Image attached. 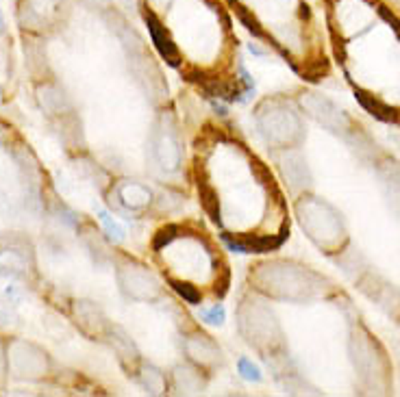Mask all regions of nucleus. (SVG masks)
<instances>
[{"instance_id": "f257e3e1", "label": "nucleus", "mask_w": 400, "mask_h": 397, "mask_svg": "<svg viewBox=\"0 0 400 397\" xmlns=\"http://www.w3.org/2000/svg\"><path fill=\"white\" fill-rule=\"evenodd\" d=\"M257 124L263 132V137L272 144H279V146L289 144L300 135L298 117L289 109H285L277 102H272V105L265 102L263 107H259Z\"/></svg>"}, {"instance_id": "f8f14e48", "label": "nucleus", "mask_w": 400, "mask_h": 397, "mask_svg": "<svg viewBox=\"0 0 400 397\" xmlns=\"http://www.w3.org/2000/svg\"><path fill=\"white\" fill-rule=\"evenodd\" d=\"M174 386L179 393H185V395H196L205 388V380L200 376L198 369L194 367H176L174 369Z\"/></svg>"}, {"instance_id": "2eb2a0df", "label": "nucleus", "mask_w": 400, "mask_h": 397, "mask_svg": "<svg viewBox=\"0 0 400 397\" xmlns=\"http://www.w3.org/2000/svg\"><path fill=\"white\" fill-rule=\"evenodd\" d=\"M357 100L361 102L364 109H368L374 117H379V120H383V122H396V120H398V115H396V111H394L391 107H387L385 102H381L379 98H374V96L361 92V90L357 92Z\"/></svg>"}, {"instance_id": "4468645a", "label": "nucleus", "mask_w": 400, "mask_h": 397, "mask_svg": "<svg viewBox=\"0 0 400 397\" xmlns=\"http://www.w3.org/2000/svg\"><path fill=\"white\" fill-rule=\"evenodd\" d=\"M120 200L126 208H144L150 204L153 194L140 183H126L120 187Z\"/></svg>"}, {"instance_id": "0eeeda50", "label": "nucleus", "mask_w": 400, "mask_h": 397, "mask_svg": "<svg viewBox=\"0 0 400 397\" xmlns=\"http://www.w3.org/2000/svg\"><path fill=\"white\" fill-rule=\"evenodd\" d=\"M185 351H188V356L194 363H198L200 367H211V365H215L220 361V349L207 337H198L196 334V337L188 339Z\"/></svg>"}, {"instance_id": "f03ea898", "label": "nucleus", "mask_w": 400, "mask_h": 397, "mask_svg": "<svg viewBox=\"0 0 400 397\" xmlns=\"http://www.w3.org/2000/svg\"><path fill=\"white\" fill-rule=\"evenodd\" d=\"M257 282L268 293L283 295V297H298L296 289H302V274L296 272L294 268H287V265H265L257 274Z\"/></svg>"}, {"instance_id": "6ab92c4d", "label": "nucleus", "mask_w": 400, "mask_h": 397, "mask_svg": "<svg viewBox=\"0 0 400 397\" xmlns=\"http://www.w3.org/2000/svg\"><path fill=\"white\" fill-rule=\"evenodd\" d=\"M98 217H101V222H103V226H105V231H107V237L113 239L116 243H120V241L124 239V231H122V226L116 222V219H111L105 211H98Z\"/></svg>"}, {"instance_id": "ddd939ff", "label": "nucleus", "mask_w": 400, "mask_h": 397, "mask_svg": "<svg viewBox=\"0 0 400 397\" xmlns=\"http://www.w3.org/2000/svg\"><path fill=\"white\" fill-rule=\"evenodd\" d=\"M109 343L118 351V356L122 363H135L138 361V347L130 341V337L122 328H111L109 330Z\"/></svg>"}, {"instance_id": "bb28decb", "label": "nucleus", "mask_w": 400, "mask_h": 397, "mask_svg": "<svg viewBox=\"0 0 400 397\" xmlns=\"http://www.w3.org/2000/svg\"><path fill=\"white\" fill-rule=\"evenodd\" d=\"M5 31V18H3V14H0V33Z\"/></svg>"}, {"instance_id": "423d86ee", "label": "nucleus", "mask_w": 400, "mask_h": 397, "mask_svg": "<svg viewBox=\"0 0 400 397\" xmlns=\"http://www.w3.org/2000/svg\"><path fill=\"white\" fill-rule=\"evenodd\" d=\"M300 105L311 117H314L316 122H320L322 126H327L329 130H333V132L348 130V117L333 102H329V100H324L316 94H304L300 98Z\"/></svg>"}, {"instance_id": "dca6fc26", "label": "nucleus", "mask_w": 400, "mask_h": 397, "mask_svg": "<svg viewBox=\"0 0 400 397\" xmlns=\"http://www.w3.org/2000/svg\"><path fill=\"white\" fill-rule=\"evenodd\" d=\"M140 382H142L144 388H146L148 393H153V395L165 393V378H163V374H161L157 367H153V365H144V367L140 369Z\"/></svg>"}, {"instance_id": "9d476101", "label": "nucleus", "mask_w": 400, "mask_h": 397, "mask_svg": "<svg viewBox=\"0 0 400 397\" xmlns=\"http://www.w3.org/2000/svg\"><path fill=\"white\" fill-rule=\"evenodd\" d=\"M146 24H148V31H150V37H153V43L157 46V51L170 61V63H176V46L172 43L170 35L165 33V28L161 26V22L153 16V14H146Z\"/></svg>"}, {"instance_id": "393cba45", "label": "nucleus", "mask_w": 400, "mask_h": 397, "mask_svg": "<svg viewBox=\"0 0 400 397\" xmlns=\"http://www.w3.org/2000/svg\"><path fill=\"white\" fill-rule=\"evenodd\" d=\"M31 3H33V11L37 14V11H43V9H48L53 3H55V0H31Z\"/></svg>"}, {"instance_id": "7ed1b4c3", "label": "nucleus", "mask_w": 400, "mask_h": 397, "mask_svg": "<svg viewBox=\"0 0 400 397\" xmlns=\"http://www.w3.org/2000/svg\"><path fill=\"white\" fill-rule=\"evenodd\" d=\"M242 330L246 332L248 341H252L257 345L270 343L279 334L272 313L257 304H248L242 311Z\"/></svg>"}, {"instance_id": "b1692460", "label": "nucleus", "mask_w": 400, "mask_h": 397, "mask_svg": "<svg viewBox=\"0 0 400 397\" xmlns=\"http://www.w3.org/2000/svg\"><path fill=\"white\" fill-rule=\"evenodd\" d=\"M200 200H202L205 208H207L211 215H217V200H215V196H213L211 189L202 187V191H200Z\"/></svg>"}, {"instance_id": "20e7f679", "label": "nucleus", "mask_w": 400, "mask_h": 397, "mask_svg": "<svg viewBox=\"0 0 400 397\" xmlns=\"http://www.w3.org/2000/svg\"><path fill=\"white\" fill-rule=\"evenodd\" d=\"M11 369L16 371V376H29V378H37L43 371L48 369V359L41 349H37L31 343H22L16 341L9 347V356H7Z\"/></svg>"}, {"instance_id": "4be33fe9", "label": "nucleus", "mask_w": 400, "mask_h": 397, "mask_svg": "<svg viewBox=\"0 0 400 397\" xmlns=\"http://www.w3.org/2000/svg\"><path fill=\"white\" fill-rule=\"evenodd\" d=\"M235 9H237V14H240V18H242V22L246 24V28H248L250 33H255L257 37H263V31L259 28V22H257L255 18H250V14H248V11H246L244 7H240V5H237Z\"/></svg>"}, {"instance_id": "9b49d317", "label": "nucleus", "mask_w": 400, "mask_h": 397, "mask_svg": "<svg viewBox=\"0 0 400 397\" xmlns=\"http://www.w3.org/2000/svg\"><path fill=\"white\" fill-rule=\"evenodd\" d=\"M74 315H76L78 324L83 326V330H87V332H101L105 328L103 311L92 302H76Z\"/></svg>"}, {"instance_id": "aec40b11", "label": "nucleus", "mask_w": 400, "mask_h": 397, "mask_svg": "<svg viewBox=\"0 0 400 397\" xmlns=\"http://www.w3.org/2000/svg\"><path fill=\"white\" fill-rule=\"evenodd\" d=\"M240 374H242L246 380H250V382H259V380H261V371H259V367L252 365L248 359H242V361H240Z\"/></svg>"}, {"instance_id": "f3484780", "label": "nucleus", "mask_w": 400, "mask_h": 397, "mask_svg": "<svg viewBox=\"0 0 400 397\" xmlns=\"http://www.w3.org/2000/svg\"><path fill=\"white\" fill-rule=\"evenodd\" d=\"M39 102H41V107L46 109L48 113H61L66 109L63 94L57 90V87H53V85L41 87V90H39Z\"/></svg>"}, {"instance_id": "1a4fd4ad", "label": "nucleus", "mask_w": 400, "mask_h": 397, "mask_svg": "<svg viewBox=\"0 0 400 397\" xmlns=\"http://www.w3.org/2000/svg\"><path fill=\"white\" fill-rule=\"evenodd\" d=\"M281 171H283V176L285 179L294 185V187H304V185H309V169H307V165H304V161H302V157L298 154V152H283V157H281Z\"/></svg>"}, {"instance_id": "39448f33", "label": "nucleus", "mask_w": 400, "mask_h": 397, "mask_svg": "<svg viewBox=\"0 0 400 397\" xmlns=\"http://www.w3.org/2000/svg\"><path fill=\"white\" fill-rule=\"evenodd\" d=\"M118 278L124 293L135 300H153L159 293V282L155 280V276L140 265H124Z\"/></svg>"}, {"instance_id": "5701e85b", "label": "nucleus", "mask_w": 400, "mask_h": 397, "mask_svg": "<svg viewBox=\"0 0 400 397\" xmlns=\"http://www.w3.org/2000/svg\"><path fill=\"white\" fill-rule=\"evenodd\" d=\"M174 285V289H176V293L179 295H183L188 302H192V304H196L198 300H200V295H198V291L196 289H192L190 285H183V282H172Z\"/></svg>"}, {"instance_id": "a211bd4d", "label": "nucleus", "mask_w": 400, "mask_h": 397, "mask_svg": "<svg viewBox=\"0 0 400 397\" xmlns=\"http://www.w3.org/2000/svg\"><path fill=\"white\" fill-rule=\"evenodd\" d=\"M26 270V258L18 250H0V272H11V274H22Z\"/></svg>"}, {"instance_id": "412c9836", "label": "nucleus", "mask_w": 400, "mask_h": 397, "mask_svg": "<svg viewBox=\"0 0 400 397\" xmlns=\"http://www.w3.org/2000/svg\"><path fill=\"white\" fill-rule=\"evenodd\" d=\"M202 319H205L207 324H213V326L225 324V308H222V306L207 308V311H202Z\"/></svg>"}, {"instance_id": "6e6552de", "label": "nucleus", "mask_w": 400, "mask_h": 397, "mask_svg": "<svg viewBox=\"0 0 400 397\" xmlns=\"http://www.w3.org/2000/svg\"><path fill=\"white\" fill-rule=\"evenodd\" d=\"M155 157L159 159V163L165 167V169H176L181 163V150H179V144H176L174 135L170 130H159L157 135V142H155Z\"/></svg>"}, {"instance_id": "a878e982", "label": "nucleus", "mask_w": 400, "mask_h": 397, "mask_svg": "<svg viewBox=\"0 0 400 397\" xmlns=\"http://www.w3.org/2000/svg\"><path fill=\"white\" fill-rule=\"evenodd\" d=\"M5 371V354H3V347H0V378H3Z\"/></svg>"}]
</instances>
